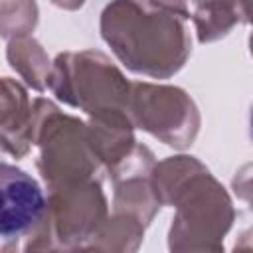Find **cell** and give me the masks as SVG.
Segmentation results:
<instances>
[{"mask_svg":"<svg viewBox=\"0 0 253 253\" xmlns=\"http://www.w3.org/2000/svg\"><path fill=\"white\" fill-rule=\"evenodd\" d=\"M186 0H113L101 14V36L132 73L168 79L190 51Z\"/></svg>","mask_w":253,"mask_h":253,"instance_id":"obj_1","label":"cell"},{"mask_svg":"<svg viewBox=\"0 0 253 253\" xmlns=\"http://www.w3.org/2000/svg\"><path fill=\"white\" fill-rule=\"evenodd\" d=\"M152 182L160 206L174 202L172 237H223L231 225L233 210L223 186L192 156H172L152 168Z\"/></svg>","mask_w":253,"mask_h":253,"instance_id":"obj_2","label":"cell"},{"mask_svg":"<svg viewBox=\"0 0 253 253\" xmlns=\"http://www.w3.org/2000/svg\"><path fill=\"white\" fill-rule=\"evenodd\" d=\"M47 87L59 101L91 117L128 115L130 83L99 51L59 53L47 75Z\"/></svg>","mask_w":253,"mask_h":253,"instance_id":"obj_3","label":"cell"},{"mask_svg":"<svg viewBox=\"0 0 253 253\" xmlns=\"http://www.w3.org/2000/svg\"><path fill=\"white\" fill-rule=\"evenodd\" d=\"M128 117L134 126L176 148L190 146L200 126L198 109L188 93L166 85L130 83Z\"/></svg>","mask_w":253,"mask_h":253,"instance_id":"obj_4","label":"cell"},{"mask_svg":"<svg viewBox=\"0 0 253 253\" xmlns=\"http://www.w3.org/2000/svg\"><path fill=\"white\" fill-rule=\"evenodd\" d=\"M47 200L38 180L16 164L0 160V237L20 239L38 233Z\"/></svg>","mask_w":253,"mask_h":253,"instance_id":"obj_5","label":"cell"},{"mask_svg":"<svg viewBox=\"0 0 253 253\" xmlns=\"http://www.w3.org/2000/svg\"><path fill=\"white\" fill-rule=\"evenodd\" d=\"M32 144V105L26 89L0 77V150L20 158Z\"/></svg>","mask_w":253,"mask_h":253,"instance_id":"obj_6","label":"cell"},{"mask_svg":"<svg viewBox=\"0 0 253 253\" xmlns=\"http://www.w3.org/2000/svg\"><path fill=\"white\" fill-rule=\"evenodd\" d=\"M194 24L202 43L225 36L239 20L247 22V8L241 0H192Z\"/></svg>","mask_w":253,"mask_h":253,"instance_id":"obj_7","label":"cell"},{"mask_svg":"<svg viewBox=\"0 0 253 253\" xmlns=\"http://www.w3.org/2000/svg\"><path fill=\"white\" fill-rule=\"evenodd\" d=\"M53 4L61 6V8H67V10H75V8H81L85 0H51Z\"/></svg>","mask_w":253,"mask_h":253,"instance_id":"obj_8","label":"cell"}]
</instances>
